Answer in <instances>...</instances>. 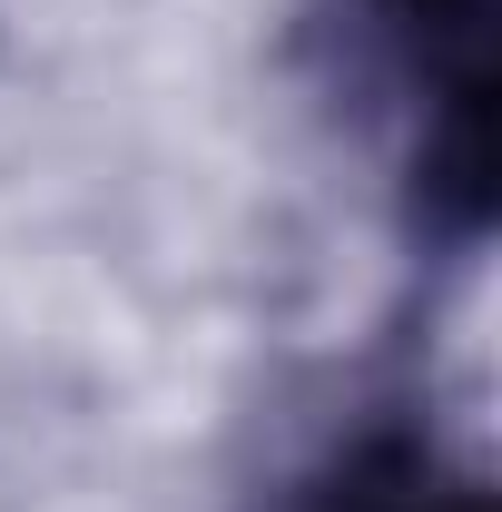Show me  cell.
<instances>
[{"mask_svg":"<svg viewBox=\"0 0 502 512\" xmlns=\"http://www.w3.org/2000/svg\"><path fill=\"white\" fill-rule=\"evenodd\" d=\"M276 512H493V493L473 473H453L424 434L375 424V434H355L335 463H315Z\"/></svg>","mask_w":502,"mask_h":512,"instance_id":"6da1fadb","label":"cell"}]
</instances>
